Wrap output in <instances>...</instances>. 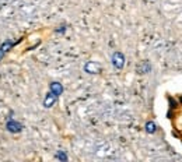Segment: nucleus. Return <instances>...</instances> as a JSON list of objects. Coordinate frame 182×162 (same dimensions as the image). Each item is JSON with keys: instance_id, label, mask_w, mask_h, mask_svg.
<instances>
[{"instance_id": "obj_1", "label": "nucleus", "mask_w": 182, "mask_h": 162, "mask_svg": "<svg viewBox=\"0 0 182 162\" xmlns=\"http://www.w3.org/2000/svg\"><path fill=\"white\" fill-rule=\"evenodd\" d=\"M23 129H24L23 123L17 122L16 119H13V113H10V116L7 117V123H6V130H7V131L16 134V133L23 131Z\"/></svg>"}, {"instance_id": "obj_2", "label": "nucleus", "mask_w": 182, "mask_h": 162, "mask_svg": "<svg viewBox=\"0 0 182 162\" xmlns=\"http://www.w3.org/2000/svg\"><path fill=\"white\" fill-rule=\"evenodd\" d=\"M111 62H112V66L115 67L116 70H122L125 67V55L119 50H116V52L112 53V57H111Z\"/></svg>"}, {"instance_id": "obj_3", "label": "nucleus", "mask_w": 182, "mask_h": 162, "mask_svg": "<svg viewBox=\"0 0 182 162\" xmlns=\"http://www.w3.org/2000/svg\"><path fill=\"white\" fill-rule=\"evenodd\" d=\"M83 69L87 74H98L99 71H101V64L97 62H93V60H90V62H87L86 64H84Z\"/></svg>"}, {"instance_id": "obj_4", "label": "nucleus", "mask_w": 182, "mask_h": 162, "mask_svg": "<svg viewBox=\"0 0 182 162\" xmlns=\"http://www.w3.org/2000/svg\"><path fill=\"white\" fill-rule=\"evenodd\" d=\"M18 42H20V41H17V42H16V41H11V39H6L4 42L0 43V60L3 59L4 55H6V53L9 52V50H10L14 45H17Z\"/></svg>"}, {"instance_id": "obj_5", "label": "nucleus", "mask_w": 182, "mask_h": 162, "mask_svg": "<svg viewBox=\"0 0 182 162\" xmlns=\"http://www.w3.org/2000/svg\"><path fill=\"white\" fill-rule=\"evenodd\" d=\"M49 91L53 95H56L58 98H59L63 94V85L60 83H58V81H52V83L49 84Z\"/></svg>"}, {"instance_id": "obj_6", "label": "nucleus", "mask_w": 182, "mask_h": 162, "mask_svg": "<svg viewBox=\"0 0 182 162\" xmlns=\"http://www.w3.org/2000/svg\"><path fill=\"white\" fill-rule=\"evenodd\" d=\"M56 101H58V96L53 95L49 91V92L46 94V96H45V99H43V106H45V108H52V106L56 103Z\"/></svg>"}, {"instance_id": "obj_7", "label": "nucleus", "mask_w": 182, "mask_h": 162, "mask_svg": "<svg viewBox=\"0 0 182 162\" xmlns=\"http://www.w3.org/2000/svg\"><path fill=\"white\" fill-rule=\"evenodd\" d=\"M144 129H146V133H149V134H154L156 130H157V124L154 122H151V120H149V122L146 123Z\"/></svg>"}, {"instance_id": "obj_8", "label": "nucleus", "mask_w": 182, "mask_h": 162, "mask_svg": "<svg viewBox=\"0 0 182 162\" xmlns=\"http://www.w3.org/2000/svg\"><path fill=\"white\" fill-rule=\"evenodd\" d=\"M55 158L59 159V161H63V162H66L67 159H69V157H67V154L65 151H58L56 154H55Z\"/></svg>"}, {"instance_id": "obj_9", "label": "nucleus", "mask_w": 182, "mask_h": 162, "mask_svg": "<svg viewBox=\"0 0 182 162\" xmlns=\"http://www.w3.org/2000/svg\"><path fill=\"white\" fill-rule=\"evenodd\" d=\"M150 70H151V66H150V63H149V62H144V63H143V66H142V71H143V73H149Z\"/></svg>"}, {"instance_id": "obj_10", "label": "nucleus", "mask_w": 182, "mask_h": 162, "mask_svg": "<svg viewBox=\"0 0 182 162\" xmlns=\"http://www.w3.org/2000/svg\"><path fill=\"white\" fill-rule=\"evenodd\" d=\"M65 31H66V27H65V25H63V27H60V28H58V30H55V32H56V34H60V32H65Z\"/></svg>"}]
</instances>
